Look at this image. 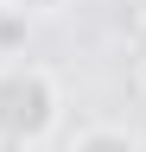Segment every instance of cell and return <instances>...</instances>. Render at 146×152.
Returning <instances> with one entry per match:
<instances>
[{
    "mask_svg": "<svg viewBox=\"0 0 146 152\" xmlns=\"http://www.w3.org/2000/svg\"><path fill=\"white\" fill-rule=\"evenodd\" d=\"M57 114H64V89L45 64H26V57L0 64V146L7 152L51 140Z\"/></svg>",
    "mask_w": 146,
    "mask_h": 152,
    "instance_id": "cell-1",
    "label": "cell"
},
{
    "mask_svg": "<svg viewBox=\"0 0 146 152\" xmlns=\"http://www.w3.org/2000/svg\"><path fill=\"white\" fill-rule=\"evenodd\" d=\"M64 152H140V140H134V133H127V127H83V133H70V146Z\"/></svg>",
    "mask_w": 146,
    "mask_h": 152,
    "instance_id": "cell-2",
    "label": "cell"
},
{
    "mask_svg": "<svg viewBox=\"0 0 146 152\" xmlns=\"http://www.w3.org/2000/svg\"><path fill=\"white\" fill-rule=\"evenodd\" d=\"M64 0H7V13H19V19H38V13H57Z\"/></svg>",
    "mask_w": 146,
    "mask_h": 152,
    "instance_id": "cell-3",
    "label": "cell"
}]
</instances>
